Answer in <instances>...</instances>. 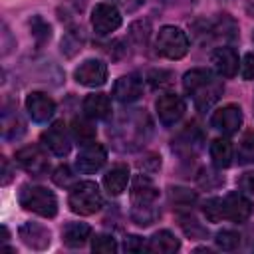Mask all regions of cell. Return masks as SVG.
<instances>
[{
	"label": "cell",
	"instance_id": "1",
	"mask_svg": "<svg viewBox=\"0 0 254 254\" xmlns=\"http://www.w3.org/2000/svg\"><path fill=\"white\" fill-rule=\"evenodd\" d=\"M151 131L153 127L149 115L143 109H131L115 119L113 127H109V137L119 149L135 151L149 141Z\"/></svg>",
	"mask_w": 254,
	"mask_h": 254
},
{
	"label": "cell",
	"instance_id": "15",
	"mask_svg": "<svg viewBox=\"0 0 254 254\" xmlns=\"http://www.w3.org/2000/svg\"><path fill=\"white\" fill-rule=\"evenodd\" d=\"M222 204H224V218H228L232 222H244L252 212L250 198L240 190L228 192L222 198Z\"/></svg>",
	"mask_w": 254,
	"mask_h": 254
},
{
	"label": "cell",
	"instance_id": "43",
	"mask_svg": "<svg viewBox=\"0 0 254 254\" xmlns=\"http://www.w3.org/2000/svg\"><path fill=\"white\" fill-rule=\"evenodd\" d=\"M145 2H147V0H119V4H121L125 10H129V12H131V10H137V8L143 6Z\"/></svg>",
	"mask_w": 254,
	"mask_h": 254
},
{
	"label": "cell",
	"instance_id": "4",
	"mask_svg": "<svg viewBox=\"0 0 254 254\" xmlns=\"http://www.w3.org/2000/svg\"><path fill=\"white\" fill-rule=\"evenodd\" d=\"M18 200H20V206H24L26 210L40 214L44 218H54L58 212L56 194L40 185H22V189L18 192Z\"/></svg>",
	"mask_w": 254,
	"mask_h": 254
},
{
	"label": "cell",
	"instance_id": "18",
	"mask_svg": "<svg viewBox=\"0 0 254 254\" xmlns=\"http://www.w3.org/2000/svg\"><path fill=\"white\" fill-rule=\"evenodd\" d=\"M20 238L26 246L34 248V250H46L52 242L50 238V230L38 222H26L20 226Z\"/></svg>",
	"mask_w": 254,
	"mask_h": 254
},
{
	"label": "cell",
	"instance_id": "40",
	"mask_svg": "<svg viewBox=\"0 0 254 254\" xmlns=\"http://www.w3.org/2000/svg\"><path fill=\"white\" fill-rule=\"evenodd\" d=\"M238 187H240L244 192H248V194H254V171H250V173H244V175L240 177V181H238Z\"/></svg>",
	"mask_w": 254,
	"mask_h": 254
},
{
	"label": "cell",
	"instance_id": "23",
	"mask_svg": "<svg viewBox=\"0 0 254 254\" xmlns=\"http://www.w3.org/2000/svg\"><path fill=\"white\" fill-rule=\"evenodd\" d=\"M181 248L179 238L171 230H159L149 238V252L155 254H173Z\"/></svg>",
	"mask_w": 254,
	"mask_h": 254
},
{
	"label": "cell",
	"instance_id": "32",
	"mask_svg": "<svg viewBox=\"0 0 254 254\" xmlns=\"http://www.w3.org/2000/svg\"><path fill=\"white\" fill-rule=\"evenodd\" d=\"M202 212H204L206 220H210V222H220V220L224 218V204H222V198L212 196V198L204 200Z\"/></svg>",
	"mask_w": 254,
	"mask_h": 254
},
{
	"label": "cell",
	"instance_id": "36",
	"mask_svg": "<svg viewBox=\"0 0 254 254\" xmlns=\"http://www.w3.org/2000/svg\"><path fill=\"white\" fill-rule=\"evenodd\" d=\"M240 244V234L236 230H220L216 234V246L220 250H234Z\"/></svg>",
	"mask_w": 254,
	"mask_h": 254
},
{
	"label": "cell",
	"instance_id": "20",
	"mask_svg": "<svg viewBox=\"0 0 254 254\" xmlns=\"http://www.w3.org/2000/svg\"><path fill=\"white\" fill-rule=\"evenodd\" d=\"M127 183H129V167L123 165V163L113 165V167L105 173V177H103V187H105V190H107L109 194H113V196L121 194V192L125 190Z\"/></svg>",
	"mask_w": 254,
	"mask_h": 254
},
{
	"label": "cell",
	"instance_id": "12",
	"mask_svg": "<svg viewBox=\"0 0 254 254\" xmlns=\"http://www.w3.org/2000/svg\"><path fill=\"white\" fill-rule=\"evenodd\" d=\"M73 77L85 87H99L107 79V65L101 60H85L75 67Z\"/></svg>",
	"mask_w": 254,
	"mask_h": 254
},
{
	"label": "cell",
	"instance_id": "22",
	"mask_svg": "<svg viewBox=\"0 0 254 254\" xmlns=\"http://www.w3.org/2000/svg\"><path fill=\"white\" fill-rule=\"evenodd\" d=\"M89 234H91L89 224H85V222H67L62 230V240L69 248H79L87 242Z\"/></svg>",
	"mask_w": 254,
	"mask_h": 254
},
{
	"label": "cell",
	"instance_id": "29",
	"mask_svg": "<svg viewBox=\"0 0 254 254\" xmlns=\"http://www.w3.org/2000/svg\"><path fill=\"white\" fill-rule=\"evenodd\" d=\"M236 161L240 165L254 163V129H248L236 145Z\"/></svg>",
	"mask_w": 254,
	"mask_h": 254
},
{
	"label": "cell",
	"instance_id": "41",
	"mask_svg": "<svg viewBox=\"0 0 254 254\" xmlns=\"http://www.w3.org/2000/svg\"><path fill=\"white\" fill-rule=\"evenodd\" d=\"M165 77H171V73H167V71H163V69H159V71H151L149 73V79H151V83L157 87V85H165V83H169V79H165Z\"/></svg>",
	"mask_w": 254,
	"mask_h": 254
},
{
	"label": "cell",
	"instance_id": "16",
	"mask_svg": "<svg viewBox=\"0 0 254 254\" xmlns=\"http://www.w3.org/2000/svg\"><path fill=\"white\" fill-rule=\"evenodd\" d=\"M212 67L220 77H234L238 73V54L230 46H220L210 56Z\"/></svg>",
	"mask_w": 254,
	"mask_h": 254
},
{
	"label": "cell",
	"instance_id": "9",
	"mask_svg": "<svg viewBox=\"0 0 254 254\" xmlns=\"http://www.w3.org/2000/svg\"><path fill=\"white\" fill-rule=\"evenodd\" d=\"M121 26V12L117 10V6L101 2L93 8L91 12V28L95 30V34L99 36H107L111 32H115Z\"/></svg>",
	"mask_w": 254,
	"mask_h": 254
},
{
	"label": "cell",
	"instance_id": "24",
	"mask_svg": "<svg viewBox=\"0 0 254 254\" xmlns=\"http://www.w3.org/2000/svg\"><path fill=\"white\" fill-rule=\"evenodd\" d=\"M69 133H71V139L77 143V145H89L95 141V125L91 123V119L85 115V117H75L71 121V127H69Z\"/></svg>",
	"mask_w": 254,
	"mask_h": 254
},
{
	"label": "cell",
	"instance_id": "11",
	"mask_svg": "<svg viewBox=\"0 0 254 254\" xmlns=\"http://www.w3.org/2000/svg\"><path fill=\"white\" fill-rule=\"evenodd\" d=\"M107 161V151L101 143H89V145H83L81 151L77 153V159H75V169L83 175H91L95 171H99Z\"/></svg>",
	"mask_w": 254,
	"mask_h": 254
},
{
	"label": "cell",
	"instance_id": "31",
	"mask_svg": "<svg viewBox=\"0 0 254 254\" xmlns=\"http://www.w3.org/2000/svg\"><path fill=\"white\" fill-rule=\"evenodd\" d=\"M30 30H32V36L36 38L38 46H44L52 38V28H50V24L42 16H34L30 20Z\"/></svg>",
	"mask_w": 254,
	"mask_h": 254
},
{
	"label": "cell",
	"instance_id": "8",
	"mask_svg": "<svg viewBox=\"0 0 254 254\" xmlns=\"http://www.w3.org/2000/svg\"><path fill=\"white\" fill-rule=\"evenodd\" d=\"M155 109H157V115H159V121L165 125V127H173L177 125L185 111H187V105H185V99L177 93H163L157 101H155Z\"/></svg>",
	"mask_w": 254,
	"mask_h": 254
},
{
	"label": "cell",
	"instance_id": "17",
	"mask_svg": "<svg viewBox=\"0 0 254 254\" xmlns=\"http://www.w3.org/2000/svg\"><path fill=\"white\" fill-rule=\"evenodd\" d=\"M143 93V79L137 73L121 75L113 85V97L121 103H133Z\"/></svg>",
	"mask_w": 254,
	"mask_h": 254
},
{
	"label": "cell",
	"instance_id": "34",
	"mask_svg": "<svg viewBox=\"0 0 254 254\" xmlns=\"http://www.w3.org/2000/svg\"><path fill=\"white\" fill-rule=\"evenodd\" d=\"M149 34H151V26H149V22H143V20L131 24V28H129V38H131L137 46H147Z\"/></svg>",
	"mask_w": 254,
	"mask_h": 254
},
{
	"label": "cell",
	"instance_id": "39",
	"mask_svg": "<svg viewBox=\"0 0 254 254\" xmlns=\"http://www.w3.org/2000/svg\"><path fill=\"white\" fill-rule=\"evenodd\" d=\"M240 75L244 79H254V54H246L240 64Z\"/></svg>",
	"mask_w": 254,
	"mask_h": 254
},
{
	"label": "cell",
	"instance_id": "5",
	"mask_svg": "<svg viewBox=\"0 0 254 254\" xmlns=\"http://www.w3.org/2000/svg\"><path fill=\"white\" fill-rule=\"evenodd\" d=\"M69 208L75 214L89 216L103 206V196L93 181H79L69 189Z\"/></svg>",
	"mask_w": 254,
	"mask_h": 254
},
{
	"label": "cell",
	"instance_id": "19",
	"mask_svg": "<svg viewBox=\"0 0 254 254\" xmlns=\"http://www.w3.org/2000/svg\"><path fill=\"white\" fill-rule=\"evenodd\" d=\"M212 28V42H222V46L232 44L238 38V24L228 14H218L214 20H210Z\"/></svg>",
	"mask_w": 254,
	"mask_h": 254
},
{
	"label": "cell",
	"instance_id": "37",
	"mask_svg": "<svg viewBox=\"0 0 254 254\" xmlns=\"http://www.w3.org/2000/svg\"><path fill=\"white\" fill-rule=\"evenodd\" d=\"M52 179H54V183H56L58 187H64V189H71V187L75 185V183H73L71 169H69L67 165H60V167L54 171Z\"/></svg>",
	"mask_w": 254,
	"mask_h": 254
},
{
	"label": "cell",
	"instance_id": "3",
	"mask_svg": "<svg viewBox=\"0 0 254 254\" xmlns=\"http://www.w3.org/2000/svg\"><path fill=\"white\" fill-rule=\"evenodd\" d=\"M159 196L157 187L147 175H139L131 187V218L139 226H149L157 220L159 210L155 208V200Z\"/></svg>",
	"mask_w": 254,
	"mask_h": 254
},
{
	"label": "cell",
	"instance_id": "7",
	"mask_svg": "<svg viewBox=\"0 0 254 254\" xmlns=\"http://www.w3.org/2000/svg\"><path fill=\"white\" fill-rule=\"evenodd\" d=\"M14 159H16V165L20 169H24L26 173H30L32 177H42L50 169L48 155L44 153V149L40 145H26V147L18 149Z\"/></svg>",
	"mask_w": 254,
	"mask_h": 254
},
{
	"label": "cell",
	"instance_id": "26",
	"mask_svg": "<svg viewBox=\"0 0 254 254\" xmlns=\"http://www.w3.org/2000/svg\"><path fill=\"white\" fill-rule=\"evenodd\" d=\"M26 133V123L20 117V113H16V109H6L2 113V137L12 141V139H20Z\"/></svg>",
	"mask_w": 254,
	"mask_h": 254
},
{
	"label": "cell",
	"instance_id": "42",
	"mask_svg": "<svg viewBox=\"0 0 254 254\" xmlns=\"http://www.w3.org/2000/svg\"><path fill=\"white\" fill-rule=\"evenodd\" d=\"M12 179V171H10V165H8V159L2 157V185H8Z\"/></svg>",
	"mask_w": 254,
	"mask_h": 254
},
{
	"label": "cell",
	"instance_id": "13",
	"mask_svg": "<svg viewBox=\"0 0 254 254\" xmlns=\"http://www.w3.org/2000/svg\"><path fill=\"white\" fill-rule=\"evenodd\" d=\"M26 111L36 123H48L56 113L54 99L44 91H32L26 97Z\"/></svg>",
	"mask_w": 254,
	"mask_h": 254
},
{
	"label": "cell",
	"instance_id": "27",
	"mask_svg": "<svg viewBox=\"0 0 254 254\" xmlns=\"http://www.w3.org/2000/svg\"><path fill=\"white\" fill-rule=\"evenodd\" d=\"M232 157H234V147H232V143L228 139L218 137V139H214L210 143V159H212L214 167H218V169L230 167Z\"/></svg>",
	"mask_w": 254,
	"mask_h": 254
},
{
	"label": "cell",
	"instance_id": "35",
	"mask_svg": "<svg viewBox=\"0 0 254 254\" xmlns=\"http://www.w3.org/2000/svg\"><path fill=\"white\" fill-rule=\"evenodd\" d=\"M85 6V0H64L62 6L58 8V14H60V20L64 22H69L73 16H77Z\"/></svg>",
	"mask_w": 254,
	"mask_h": 254
},
{
	"label": "cell",
	"instance_id": "10",
	"mask_svg": "<svg viewBox=\"0 0 254 254\" xmlns=\"http://www.w3.org/2000/svg\"><path fill=\"white\" fill-rule=\"evenodd\" d=\"M42 145L58 155V157H65L71 149V133H67L64 121H56L52 123L44 133H42Z\"/></svg>",
	"mask_w": 254,
	"mask_h": 254
},
{
	"label": "cell",
	"instance_id": "28",
	"mask_svg": "<svg viewBox=\"0 0 254 254\" xmlns=\"http://www.w3.org/2000/svg\"><path fill=\"white\" fill-rule=\"evenodd\" d=\"M83 44H85V32H83L81 26L73 24V26H69V30L62 38V54L71 58L83 48Z\"/></svg>",
	"mask_w": 254,
	"mask_h": 254
},
{
	"label": "cell",
	"instance_id": "25",
	"mask_svg": "<svg viewBox=\"0 0 254 254\" xmlns=\"http://www.w3.org/2000/svg\"><path fill=\"white\" fill-rule=\"evenodd\" d=\"M200 141H202V135L196 129V125H189L183 133H179L177 139H173V149L183 155H189L200 147Z\"/></svg>",
	"mask_w": 254,
	"mask_h": 254
},
{
	"label": "cell",
	"instance_id": "44",
	"mask_svg": "<svg viewBox=\"0 0 254 254\" xmlns=\"http://www.w3.org/2000/svg\"><path fill=\"white\" fill-rule=\"evenodd\" d=\"M252 40H254V34H252Z\"/></svg>",
	"mask_w": 254,
	"mask_h": 254
},
{
	"label": "cell",
	"instance_id": "30",
	"mask_svg": "<svg viewBox=\"0 0 254 254\" xmlns=\"http://www.w3.org/2000/svg\"><path fill=\"white\" fill-rule=\"evenodd\" d=\"M179 220H181V226H183V230H185L187 236H190V238H206L208 230H206L190 212H189V214L179 212Z\"/></svg>",
	"mask_w": 254,
	"mask_h": 254
},
{
	"label": "cell",
	"instance_id": "21",
	"mask_svg": "<svg viewBox=\"0 0 254 254\" xmlns=\"http://www.w3.org/2000/svg\"><path fill=\"white\" fill-rule=\"evenodd\" d=\"M83 113L89 119H107L111 115V101L105 93H89L83 99Z\"/></svg>",
	"mask_w": 254,
	"mask_h": 254
},
{
	"label": "cell",
	"instance_id": "2",
	"mask_svg": "<svg viewBox=\"0 0 254 254\" xmlns=\"http://www.w3.org/2000/svg\"><path fill=\"white\" fill-rule=\"evenodd\" d=\"M183 87H185L187 95H190V99L198 111L210 109L220 99V95L224 91V85H222L218 73L204 69V67L189 69L183 75Z\"/></svg>",
	"mask_w": 254,
	"mask_h": 254
},
{
	"label": "cell",
	"instance_id": "14",
	"mask_svg": "<svg viewBox=\"0 0 254 254\" xmlns=\"http://www.w3.org/2000/svg\"><path fill=\"white\" fill-rule=\"evenodd\" d=\"M210 125L224 135H232L242 125V109L238 105H224L212 113Z\"/></svg>",
	"mask_w": 254,
	"mask_h": 254
},
{
	"label": "cell",
	"instance_id": "6",
	"mask_svg": "<svg viewBox=\"0 0 254 254\" xmlns=\"http://www.w3.org/2000/svg\"><path fill=\"white\" fill-rule=\"evenodd\" d=\"M155 50L167 60H181L189 52V38L179 26H163L157 34Z\"/></svg>",
	"mask_w": 254,
	"mask_h": 254
},
{
	"label": "cell",
	"instance_id": "33",
	"mask_svg": "<svg viewBox=\"0 0 254 254\" xmlns=\"http://www.w3.org/2000/svg\"><path fill=\"white\" fill-rule=\"evenodd\" d=\"M91 250L97 254H113L117 252V242L109 234H95L91 240Z\"/></svg>",
	"mask_w": 254,
	"mask_h": 254
},
{
	"label": "cell",
	"instance_id": "38",
	"mask_svg": "<svg viewBox=\"0 0 254 254\" xmlns=\"http://www.w3.org/2000/svg\"><path fill=\"white\" fill-rule=\"evenodd\" d=\"M123 248H125V252H133V254H137V252L149 250V244H145V240H143L141 236L131 234V236H127V238H125Z\"/></svg>",
	"mask_w": 254,
	"mask_h": 254
}]
</instances>
